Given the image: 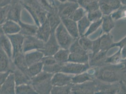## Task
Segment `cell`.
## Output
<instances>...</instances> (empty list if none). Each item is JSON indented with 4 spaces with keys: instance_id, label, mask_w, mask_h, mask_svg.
<instances>
[{
    "instance_id": "1",
    "label": "cell",
    "mask_w": 126,
    "mask_h": 94,
    "mask_svg": "<svg viewBox=\"0 0 126 94\" xmlns=\"http://www.w3.org/2000/svg\"><path fill=\"white\" fill-rule=\"evenodd\" d=\"M94 68V78L100 81L114 83L124 81L126 78V73L124 72L126 66L124 63L118 64L105 63Z\"/></svg>"
},
{
    "instance_id": "2",
    "label": "cell",
    "mask_w": 126,
    "mask_h": 94,
    "mask_svg": "<svg viewBox=\"0 0 126 94\" xmlns=\"http://www.w3.org/2000/svg\"><path fill=\"white\" fill-rule=\"evenodd\" d=\"M55 35L60 47L63 49H69L76 40L69 33L62 22L56 29Z\"/></svg>"
},
{
    "instance_id": "3",
    "label": "cell",
    "mask_w": 126,
    "mask_h": 94,
    "mask_svg": "<svg viewBox=\"0 0 126 94\" xmlns=\"http://www.w3.org/2000/svg\"><path fill=\"white\" fill-rule=\"evenodd\" d=\"M96 87V80L94 78L84 83L72 84V92L74 94H95Z\"/></svg>"
},
{
    "instance_id": "4",
    "label": "cell",
    "mask_w": 126,
    "mask_h": 94,
    "mask_svg": "<svg viewBox=\"0 0 126 94\" xmlns=\"http://www.w3.org/2000/svg\"><path fill=\"white\" fill-rule=\"evenodd\" d=\"M96 80L97 87L95 94H120L121 82L108 83L100 81L97 79Z\"/></svg>"
},
{
    "instance_id": "5",
    "label": "cell",
    "mask_w": 126,
    "mask_h": 94,
    "mask_svg": "<svg viewBox=\"0 0 126 94\" xmlns=\"http://www.w3.org/2000/svg\"><path fill=\"white\" fill-rule=\"evenodd\" d=\"M45 42L35 36H25L23 51L26 53L36 49L42 51L44 47Z\"/></svg>"
},
{
    "instance_id": "6",
    "label": "cell",
    "mask_w": 126,
    "mask_h": 94,
    "mask_svg": "<svg viewBox=\"0 0 126 94\" xmlns=\"http://www.w3.org/2000/svg\"><path fill=\"white\" fill-rule=\"evenodd\" d=\"M89 63H65L63 64L61 72L64 73L79 74L83 73L90 68Z\"/></svg>"
},
{
    "instance_id": "7",
    "label": "cell",
    "mask_w": 126,
    "mask_h": 94,
    "mask_svg": "<svg viewBox=\"0 0 126 94\" xmlns=\"http://www.w3.org/2000/svg\"><path fill=\"white\" fill-rule=\"evenodd\" d=\"M79 7L78 3L66 1L58 6V13L61 19L64 18H71L74 12Z\"/></svg>"
},
{
    "instance_id": "8",
    "label": "cell",
    "mask_w": 126,
    "mask_h": 94,
    "mask_svg": "<svg viewBox=\"0 0 126 94\" xmlns=\"http://www.w3.org/2000/svg\"><path fill=\"white\" fill-rule=\"evenodd\" d=\"M60 46L57 40L55 32H52L49 39L45 42L44 47L42 50L44 56H54L60 49Z\"/></svg>"
},
{
    "instance_id": "9",
    "label": "cell",
    "mask_w": 126,
    "mask_h": 94,
    "mask_svg": "<svg viewBox=\"0 0 126 94\" xmlns=\"http://www.w3.org/2000/svg\"><path fill=\"white\" fill-rule=\"evenodd\" d=\"M7 35L11 41L12 47L13 48V58L17 53L23 51V47L25 36L20 33Z\"/></svg>"
},
{
    "instance_id": "10",
    "label": "cell",
    "mask_w": 126,
    "mask_h": 94,
    "mask_svg": "<svg viewBox=\"0 0 126 94\" xmlns=\"http://www.w3.org/2000/svg\"><path fill=\"white\" fill-rule=\"evenodd\" d=\"M0 72L10 71L12 73L16 68L11 59L1 48H0Z\"/></svg>"
},
{
    "instance_id": "11",
    "label": "cell",
    "mask_w": 126,
    "mask_h": 94,
    "mask_svg": "<svg viewBox=\"0 0 126 94\" xmlns=\"http://www.w3.org/2000/svg\"><path fill=\"white\" fill-rule=\"evenodd\" d=\"M107 52V51H100L94 55H92L91 53L89 54V63L90 67L96 68L106 63V60L107 58L106 54Z\"/></svg>"
},
{
    "instance_id": "12",
    "label": "cell",
    "mask_w": 126,
    "mask_h": 94,
    "mask_svg": "<svg viewBox=\"0 0 126 94\" xmlns=\"http://www.w3.org/2000/svg\"><path fill=\"white\" fill-rule=\"evenodd\" d=\"M72 76L63 73H58L54 74L51 78V83L53 87H61L72 84Z\"/></svg>"
},
{
    "instance_id": "13",
    "label": "cell",
    "mask_w": 126,
    "mask_h": 94,
    "mask_svg": "<svg viewBox=\"0 0 126 94\" xmlns=\"http://www.w3.org/2000/svg\"><path fill=\"white\" fill-rule=\"evenodd\" d=\"M12 59L13 60V63L16 66V67L21 70L22 72L25 73L28 77L31 78L29 75L28 71L29 67L27 64L25 55H24V53L23 52V51L17 53L13 58Z\"/></svg>"
},
{
    "instance_id": "14",
    "label": "cell",
    "mask_w": 126,
    "mask_h": 94,
    "mask_svg": "<svg viewBox=\"0 0 126 94\" xmlns=\"http://www.w3.org/2000/svg\"><path fill=\"white\" fill-rule=\"evenodd\" d=\"M16 83L14 74H10L5 81L0 85V94H16Z\"/></svg>"
},
{
    "instance_id": "15",
    "label": "cell",
    "mask_w": 126,
    "mask_h": 94,
    "mask_svg": "<svg viewBox=\"0 0 126 94\" xmlns=\"http://www.w3.org/2000/svg\"><path fill=\"white\" fill-rule=\"evenodd\" d=\"M52 32L51 27L47 19L45 23L39 27L35 36L44 42H46L49 39Z\"/></svg>"
},
{
    "instance_id": "16",
    "label": "cell",
    "mask_w": 126,
    "mask_h": 94,
    "mask_svg": "<svg viewBox=\"0 0 126 94\" xmlns=\"http://www.w3.org/2000/svg\"><path fill=\"white\" fill-rule=\"evenodd\" d=\"M62 22L69 33L74 39H79V29L77 22L71 18H64L61 19Z\"/></svg>"
},
{
    "instance_id": "17",
    "label": "cell",
    "mask_w": 126,
    "mask_h": 94,
    "mask_svg": "<svg viewBox=\"0 0 126 94\" xmlns=\"http://www.w3.org/2000/svg\"><path fill=\"white\" fill-rule=\"evenodd\" d=\"M0 29L6 35L14 34L19 33L21 27L18 24L11 20H7L0 25Z\"/></svg>"
},
{
    "instance_id": "18",
    "label": "cell",
    "mask_w": 126,
    "mask_h": 94,
    "mask_svg": "<svg viewBox=\"0 0 126 94\" xmlns=\"http://www.w3.org/2000/svg\"><path fill=\"white\" fill-rule=\"evenodd\" d=\"M0 42L1 48L7 54L9 58L12 59L13 52L12 51V45L11 41L7 35L0 29Z\"/></svg>"
},
{
    "instance_id": "19",
    "label": "cell",
    "mask_w": 126,
    "mask_h": 94,
    "mask_svg": "<svg viewBox=\"0 0 126 94\" xmlns=\"http://www.w3.org/2000/svg\"><path fill=\"white\" fill-rule=\"evenodd\" d=\"M22 6V4L20 2L12 4L9 12L7 20H11L18 23L20 21Z\"/></svg>"
},
{
    "instance_id": "20",
    "label": "cell",
    "mask_w": 126,
    "mask_h": 94,
    "mask_svg": "<svg viewBox=\"0 0 126 94\" xmlns=\"http://www.w3.org/2000/svg\"><path fill=\"white\" fill-rule=\"evenodd\" d=\"M47 20L51 27L52 32H55L56 29L62 22L61 19L58 13V10L56 9L47 12Z\"/></svg>"
},
{
    "instance_id": "21",
    "label": "cell",
    "mask_w": 126,
    "mask_h": 94,
    "mask_svg": "<svg viewBox=\"0 0 126 94\" xmlns=\"http://www.w3.org/2000/svg\"><path fill=\"white\" fill-rule=\"evenodd\" d=\"M100 39V49L101 51H108L111 48L113 47L114 42L113 36L109 33H104Z\"/></svg>"
},
{
    "instance_id": "22",
    "label": "cell",
    "mask_w": 126,
    "mask_h": 94,
    "mask_svg": "<svg viewBox=\"0 0 126 94\" xmlns=\"http://www.w3.org/2000/svg\"><path fill=\"white\" fill-rule=\"evenodd\" d=\"M51 79L32 85L38 94H50L52 89Z\"/></svg>"
},
{
    "instance_id": "23",
    "label": "cell",
    "mask_w": 126,
    "mask_h": 94,
    "mask_svg": "<svg viewBox=\"0 0 126 94\" xmlns=\"http://www.w3.org/2000/svg\"><path fill=\"white\" fill-rule=\"evenodd\" d=\"M21 27L19 33L24 36H36L39 27L37 25H32L25 24L21 21L18 23Z\"/></svg>"
},
{
    "instance_id": "24",
    "label": "cell",
    "mask_w": 126,
    "mask_h": 94,
    "mask_svg": "<svg viewBox=\"0 0 126 94\" xmlns=\"http://www.w3.org/2000/svg\"><path fill=\"white\" fill-rule=\"evenodd\" d=\"M44 56L42 51L37 50L32 52L27 53L25 55L26 63L28 67L41 61Z\"/></svg>"
},
{
    "instance_id": "25",
    "label": "cell",
    "mask_w": 126,
    "mask_h": 94,
    "mask_svg": "<svg viewBox=\"0 0 126 94\" xmlns=\"http://www.w3.org/2000/svg\"><path fill=\"white\" fill-rule=\"evenodd\" d=\"M12 73L14 74L16 86L23 84H31V78L28 77L21 70L16 67Z\"/></svg>"
},
{
    "instance_id": "26",
    "label": "cell",
    "mask_w": 126,
    "mask_h": 94,
    "mask_svg": "<svg viewBox=\"0 0 126 94\" xmlns=\"http://www.w3.org/2000/svg\"><path fill=\"white\" fill-rule=\"evenodd\" d=\"M89 54L88 53H71L69 57L68 62L78 63H88L89 62Z\"/></svg>"
},
{
    "instance_id": "27",
    "label": "cell",
    "mask_w": 126,
    "mask_h": 94,
    "mask_svg": "<svg viewBox=\"0 0 126 94\" xmlns=\"http://www.w3.org/2000/svg\"><path fill=\"white\" fill-rule=\"evenodd\" d=\"M102 29L104 33H109L115 27V21L111 15H103Z\"/></svg>"
},
{
    "instance_id": "28",
    "label": "cell",
    "mask_w": 126,
    "mask_h": 94,
    "mask_svg": "<svg viewBox=\"0 0 126 94\" xmlns=\"http://www.w3.org/2000/svg\"><path fill=\"white\" fill-rule=\"evenodd\" d=\"M94 79V77L93 74L84 72L73 77L72 83V84H79L92 81Z\"/></svg>"
},
{
    "instance_id": "29",
    "label": "cell",
    "mask_w": 126,
    "mask_h": 94,
    "mask_svg": "<svg viewBox=\"0 0 126 94\" xmlns=\"http://www.w3.org/2000/svg\"><path fill=\"white\" fill-rule=\"evenodd\" d=\"M70 51L69 49H60L55 54L54 57L57 62L59 64L63 65L68 62L69 57L70 55Z\"/></svg>"
},
{
    "instance_id": "30",
    "label": "cell",
    "mask_w": 126,
    "mask_h": 94,
    "mask_svg": "<svg viewBox=\"0 0 126 94\" xmlns=\"http://www.w3.org/2000/svg\"><path fill=\"white\" fill-rule=\"evenodd\" d=\"M16 94H38L31 84L16 86Z\"/></svg>"
},
{
    "instance_id": "31",
    "label": "cell",
    "mask_w": 126,
    "mask_h": 94,
    "mask_svg": "<svg viewBox=\"0 0 126 94\" xmlns=\"http://www.w3.org/2000/svg\"><path fill=\"white\" fill-rule=\"evenodd\" d=\"M91 22L89 21L87 16L85 15L84 17L78 22V27L79 29V35L80 37L84 36L86 32V30L89 28Z\"/></svg>"
},
{
    "instance_id": "32",
    "label": "cell",
    "mask_w": 126,
    "mask_h": 94,
    "mask_svg": "<svg viewBox=\"0 0 126 94\" xmlns=\"http://www.w3.org/2000/svg\"><path fill=\"white\" fill-rule=\"evenodd\" d=\"M53 75V74L47 73L44 71H42L41 73H39L37 75L32 78L31 84L33 85L45 80L51 79Z\"/></svg>"
},
{
    "instance_id": "33",
    "label": "cell",
    "mask_w": 126,
    "mask_h": 94,
    "mask_svg": "<svg viewBox=\"0 0 126 94\" xmlns=\"http://www.w3.org/2000/svg\"><path fill=\"white\" fill-rule=\"evenodd\" d=\"M123 59L121 56V49L110 57H107L106 60V63H110L112 64H118L123 62Z\"/></svg>"
},
{
    "instance_id": "34",
    "label": "cell",
    "mask_w": 126,
    "mask_h": 94,
    "mask_svg": "<svg viewBox=\"0 0 126 94\" xmlns=\"http://www.w3.org/2000/svg\"><path fill=\"white\" fill-rule=\"evenodd\" d=\"M43 64L41 61L35 63L28 67V71L30 77L31 78L41 73L43 71Z\"/></svg>"
},
{
    "instance_id": "35",
    "label": "cell",
    "mask_w": 126,
    "mask_h": 94,
    "mask_svg": "<svg viewBox=\"0 0 126 94\" xmlns=\"http://www.w3.org/2000/svg\"><path fill=\"white\" fill-rule=\"evenodd\" d=\"M72 84L61 87H53L50 94H70L72 92Z\"/></svg>"
},
{
    "instance_id": "36",
    "label": "cell",
    "mask_w": 126,
    "mask_h": 94,
    "mask_svg": "<svg viewBox=\"0 0 126 94\" xmlns=\"http://www.w3.org/2000/svg\"><path fill=\"white\" fill-rule=\"evenodd\" d=\"M110 15L115 21L126 18V5L121 6L118 10L113 12Z\"/></svg>"
},
{
    "instance_id": "37",
    "label": "cell",
    "mask_w": 126,
    "mask_h": 94,
    "mask_svg": "<svg viewBox=\"0 0 126 94\" xmlns=\"http://www.w3.org/2000/svg\"><path fill=\"white\" fill-rule=\"evenodd\" d=\"M79 42L81 47L83 48L84 50L87 52L91 50L93 41H91L88 37L85 36L80 37V38L79 39Z\"/></svg>"
},
{
    "instance_id": "38",
    "label": "cell",
    "mask_w": 126,
    "mask_h": 94,
    "mask_svg": "<svg viewBox=\"0 0 126 94\" xmlns=\"http://www.w3.org/2000/svg\"><path fill=\"white\" fill-rule=\"evenodd\" d=\"M63 65L56 63L54 64L50 65H43V71L47 72V73L55 74L61 72Z\"/></svg>"
},
{
    "instance_id": "39",
    "label": "cell",
    "mask_w": 126,
    "mask_h": 94,
    "mask_svg": "<svg viewBox=\"0 0 126 94\" xmlns=\"http://www.w3.org/2000/svg\"><path fill=\"white\" fill-rule=\"evenodd\" d=\"M99 5L103 15H110L114 12L105 0H99Z\"/></svg>"
},
{
    "instance_id": "40",
    "label": "cell",
    "mask_w": 126,
    "mask_h": 94,
    "mask_svg": "<svg viewBox=\"0 0 126 94\" xmlns=\"http://www.w3.org/2000/svg\"><path fill=\"white\" fill-rule=\"evenodd\" d=\"M70 52L71 53H79V54H85L88 52L86 51L81 47L79 42V39L75 40L74 43L72 44L71 47L69 48Z\"/></svg>"
},
{
    "instance_id": "41",
    "label": "cell",
    "mask_w": 126,
    "mask_h": 94,
    "mask_svg": "<svg viewBox=\"0 0 126 94\" xmlns=\"http://www.w3.org/2000/svg\"><path fill=\"white\" fill-rule=\"evenodd\" d=\"M86 12L83 8L79 7L74 12L71 19L76 22H78L85 16Z\"/></svg>"
},
{
    "instance_id": "42",
    "label": "cell",
    "mask_w": 126,
    "mask_h": 94,
    "mask_svg": "<svg viewBox=\"0 0 126 94\" xmlns=\"http://www.w3.org/2000/svg\"><path fill=\"white\" fill-rule=\"evenodd\" d=\"M102 21L103 20L102 18L100 20L93 22L91 24H90L88 29L84 34V36L88 37L90 34L93 33L94 32L96 31L98 29V28L102 25Z\"/></svg>"
},
{
    "instance_id": "43",
    "label": "cell",
    "mask_w": 126,
    "mask_h": 94,
    "mask_svg": "<svg viewBox=\"0 0 126 94\" xmlns=\"http://www.w3.org/2000/svg\"><path fill=\"white\" fill-rule=\"evenodd\" d=\"M103 16V14L99 10L88 13L87 16L89 21L93 23L101 19Z\"/></svg>"
},
{
    "instance_id": "44",
    "label": "cell",
    "mask_w": 126,
    "mask_h": 94,
    "mask_svg": "<svg viewBox=\"0 0 126 94\" xmlns=\"http://www.w3.org/2000/svg\"><path fill=\"white\" fill-rule=\"evenodd\" d=\"M11 5L6 6L3 7H0V25L3 24L7 20V18L9 11L11 9Z\"/></svg>"
},
{
    "instance_id": "45",
    "label": "cell",
    "mask_w": 126,
    "mask_h": 94,
    "mask_svg": "<svg viewBox=\"0 0 126 94\" xmlns=\"http://www.w3.org/2000/svg\"><path fill=\"white\" fill-rule=\"evenodd\" d=\"M85 10L88 13L99 10V0H95L90 3L85 8Z\"/></svg>"
},
{
    "instance_id": "46",
    "label": "cell",
    "mask_w": 126,
    "mask_h": 94,
    "mask_svg": "<svg viewBox=\"0 0 126 94\" xmlns=\"http://www.w3.org/2000/svg\"><path fill=\"white\" fill-rule=\"evenodd\" d=\"M41 62L43 65H50L57 63L54 56H44Z\"/></svg>"
},
{
    "instance_id": "47",
    "label": "cell",
    "mask_w": 126,
    "mask_h": 94,
    "mask_svg": "<svg viewBox=\"0 0 126 94\" xmlns=\"http://www.w3.org/2000/svg\"><path fill=\"white\" fill-rule=\"evenodd\" d=\"M91 51H92V53H91V54L92 55H94L101 51L99 37L93 41V44H92V47Z\"/></svg>"
},
{
    "instance_id": "48",
    "label": "cell",
    "mask_w": 126,
    "mask_h": 94,
    "mask_svg": "<svg viewBox=\"0 0 126 94\" xmlns=\"http://www.w3.org/2000/svg\"><path fill=\"white\" fill-rule=\"evenodd\" d=\"M11 73L10 71L0 72V85H2L6 81V80L8 78L10 74Z\"/></svg>"
},
{
    "instance_id": "49",
    "label": "cell",
    "mask_w": 126,
    "mask_h": 94,
    "mask_svg": "<svg viewBox=\"0 0 126 94\" xmlns=\"http://www.w3.org/2000/svg\"><path fill=\"white\" fill-rule=\"evenodd\" d=\"M98 0H78V3L79 5L81 7L83 8L84 9L90 3Z\"/></svg>"
},
{
    "instance_id": "50",
    "label": "cell",
    "mask_w": 126,
    "mask_h": 94,
    "mask_svg": "<svg viewBox=\"0 0 126 94\" xmlns=\"http://www.w3.org/2000/svg\"><path fill=\"white\" fill-rule=\"evenodd\" d=\"M126 44V36L121 39V41L118 42H114L113 45V47H119V48L121 49Z\"/></svg>"
},
{
    "instance_id": "51",
    "label": "cell",
    "mask_w": 126,
    "mask_h": 94,
    "mask_svg": "<svg viewBox=\"0 0 126 94\" xmlns=\"http://www.w3.org/2000/svg\"><path fill=\"white\" fill-rule=\"evenodd\" d=\"M120 94H126V84L123 81H121Z\"/></svg>"
},
{
    "instance_id": "52",
    "label": "cell",
    "mask_w": 126,
    "mask_h": 94,
    "mask_svg": "<svg viewBox=\"0 0 126 94\" xmlns=\"http://www.w3.org/2000/svg\"><path fill=\"white\" fill-rule=\"evenodd\" d=\"M11 0H0V7L10 5Z\"/></svg>"
},
{
    "instance_id": "53",
    "label": "cell",
    "mask_w": 126,
    "mask_h": 94,
    "mask_svg": "<svg viewBox=\"0 0 126 94\" xmlns=\"http://www.w3.org/2000/svg\"><path fill=\"white\" fill-rule=\"evenodd\" d=\"M121 56L123 60L126 59V44H125L121 49Z\"/></svg>"
},
{
    "instance_id": "54",
    "label": "cell",
    "mask_w": 126,
    "mask_h": 94,
    "mask_svg": "<svg viewBox=\"0 0 126 94\" xmlns=\"http://www.w3.org/2000/svg\"><path fill=\"white\" fill-rule=\"evenodd\" d=\"M25 0H12L11 1H12V4H13V3H19V2H21L22 1H24Z\"/></svg>"
},
{
    "instance_id": "55",
    "label": "cell",
    "mask_w": 126,
    "mask_h": 94,
    "mask_svg": "<svg viewBox=\"0 0 126 94\" xmlns=\"http://www.w3.org/2000/svg\"><path fill=\"white\" fill-rule=\"evenodd\" d=\"M49 1V2H50V3L53 6V7H55L54 5V0H48Z\"/></svg>"
},
{
    "instance_id": "56",
    "label": "cell",
    "mask_w": 126,
    "mask_h": 94,
    "mask_svg": "<svg viewBox=\"0 0 126 94\" xmlns=\"http://www.w3.org/2000/svg\"><path fill=\"white\" fill-rule=\"evenodd\" d=\"M78 0H68V1L73 2H75V3H78Z\"/></svg>"
},
{
    "instance_id": "57",
    "label": "cell",
    "mask_w": 126,
    "mask_h": 94,
    "mask_svg": "<svg viewBox=\"0 0 126 94\" xmlns=\"http://www.w3.org/2000/svg\"><path fill=\"white\" fill-rule=\"evenodd\" d=\"M59 1H60L61 3H64L68 1V0H58Z\"/></svg>"
},
{
    "instance_id": "58",
    "label": "cell",
    "mask_w": 126,
    "mask_h": 94,
    "mask_svg": "<svg viewBox=\"0 0 126 94\" xmlns=\"http://www.w3.org/2000/svg\"><path fill=\"white\" fill-rule=\"evenodd\" d=\"M126 84V78L125 79V80L124 81H123Z\"/></svg>"
},
{
    "instance_id": "59",
    "label": "cell",
    "mask_w": 126,
    "mask_h": 94,
    "mask_svg": "<svg viewBox=\"0 0 126 94\" xmlns=\"http://www.w3.org/2000/svg\"><path fill=\"white\" fill-rule=\"evenodd\" d=\"M70 94H73V93H72V92H71V93H70Z\"/></svg>"
}]
</instances>
